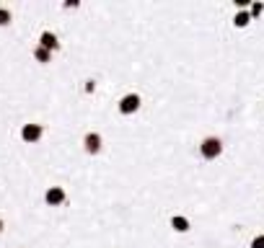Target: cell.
<instances>
[{
	"label": "cell",
	"instance_id": "obj_8",
	"mask_svg": "<svg viewBox=\"0 0 264 248\" xmlns=\"http://www.w3.org/2000/svg\"><path fill=\"white\" fill-rule=\"evenodd\" d=\"M249 21H251V13H246V11L236 13V18H233V23L239 26V29H243V26H249Z\"/></svg>",
	"mask_w": 264,
	"mask_h": 248
},
{
	"label": "cell",
	"instance_id": "obj_5",
	"mask_svg": "<svg viewBox=\"0 0 264 248\" xmlns=\"http://www.w3.org/2000/svg\"><path fill=\"white\" fill-rule=\"evenodd\" d=\"M21 137H24V142H36L42 137V124H24Z\"/></svg>",
	"mask_w": 264,
	"mask_h": 248
},
{
	"label": "cell",
	"instance_id": "obj_12",
	"mask_svg": "<svg viewBox=\"0 0 264 248\" xmlns=\"http://www.w3.org/2000/svg\"><path fill=\"white\" fill-rule=\"evenodd\" d=\"M262 11H264V5H262V3H254V5H251V16H259Z\"/></svg>",
	"mask_w": 264,
	"mask_h": 248
},
{
	"label": "cell",
	"instance_id": "obj_9",
	"mask_svg": "<svg viewBox=\"0 0 264 248\" xmlns=\"http://www.w3.org/2000/svg\"><path fill=\"white\" fill-rule=\"evenodd\" d=\"M34 57L39 60V62H49V60H52V52H49V49H44V47H36Z\"/></svg>",
	"mask_w": 264,
	"mask_h": 248
},
{
	"label": "cell",
	"instance_id": "obj_7",
	"mask_svg": "<svg viewBox=\"0 0 264 248\" xmlns=\"http://www.w3.org/2000/svg\"><path fill=\"white\" fill-rule=\"evenodd\" d=\"M171 227H174L176 233H187L189 230V220L181 217V215H174V217H171Z\"/></svg>",
	"mask_w": 264,
	"mask_h": 248
},
{
	"label": "cell",
	"instance_id": "obj_11",
	"mask_svg": "<svg viewBox=\"0 0 264 248\" xmlns=\"http://www.w3.org/2000/svg\"><path fill=\"white\" fill-rule=\"evenodd\" d=\"M251 248H264V235H257L251 241Z\"/></svg>",
	"mask_w": 264,
	"mask_h": 248
},
{
	"label": "cell",
	"instance_id": "obj_6",
	"mask_svg": "<svg viewBox=\"0 0 264 248\" xmlns=\"http://www.w3.org/2000/svg\"><path fill=\"white\" fill-rule=\"evenodd\" d=\"M39 42H42V47H44V49H49V52H54V49H57V47H60V42H57V36H54L52 31H44Z\"/></svg>",
	"mask_w": 264,
	"mask_h": 248
},
{
	"label": "cell",
	"instance_id": "obj_10",
	"mask_svg": "<svg viewBox=\"0 0 264 248\" xmlns=\"http://www.w3.org/2000/svg\"><path fill=\"white\" fill-rule=\"evenodd\" d=\"M11 23V11L8 8H0V26H8Z\"/></svg>",
	"mask_w": 264,
	"mask_h": 248
},
{
	"label": "cell",
	"instance_id": "obj_2",
	"mask_svg": "<svg viewBox=\"0 0 264 248\" xmlns=\"http://www.w3.org/2000/svg\"><path fill=\"white\" fill-rule=\"evenodd\" d=\"M140 109V96L138 93H127L122 101H120V112L122 114H135Z\"/></svg>",
	"mask_w": 264,
	"mask_h": 248
},
{
	"label": "cell",
	"instance_id": "obj_4",
	"mask_svg": "<svg viewBox=\"0 0 264 248\" xmlns=\"http://www.w3.org/2000/svg\"><path fill=\"white\" fill-rule=\"evenodd\" d=\"M44 202H47V204H52V207H57V204H62V202H65V191H62L60 186H49L47 194H44Z\"/></svg>",
	"mask_w": 264,
	"mask_h": 248
},
{
	"label": "cell",
	"instance_id": "obj_13",
	"mask_svg": "<svg viewBox=\"0 0 264 248\" xmlns=\"http://www.w3.org/2000/svg\"><path fill=\"white\" fill-rule=\"evenodd\" d=\"M0 233H3V220H0Z\"/></svg>",
	"mask_w": 264,
	"mask_h": 248
},
{
	"label": "cell",
	"instance_id": "obj_3",
	"mask_svg": "<svg viewBox=\"0 0 264 248\" xmlns=\"http://www.w3.org/2000/svg\"><path fill=\"white\" fill-rule=\"evenodd\" d=\"M83 148H86V153L96 155L98 150H101V137H98L96 132H88V135L83 137Z\"/></svg>",
	"mask_w": 264,
	"mask_h": 248
},
{
	"label": "cell",
	"instance_id": "obj_1",
	"mask_svg": "<svg viewBox=\"0 0 264 248\" xmlns=\"http://www.w3.org/2000/svg\"><path fill=\"white\" fill-rule=\"evenodd\" d=\"M199 153H202V158L215 160L217 155L223 153V142L217 140V137H207V140H202V145H199Z\"/></svg>",
	"mask_w": 264,
	"mask_h": 248
}]
</instances>
